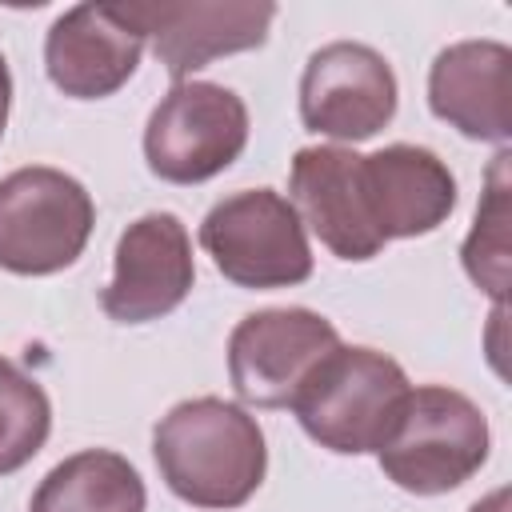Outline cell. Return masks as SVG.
Here are the masks:
<instances>
[{
    "label": "cell",
    "mask_w": 512,
    "mask_h": 512,
    "mask_svg": "<svg viewBox=\"0 0 512 512\" xmlns=\"http://www.w3.org/2000/svg\"><path fill=\"white\" fill-rule=\"evenodd\" d=\"M152 456L168 492L208 512L248 504L268 472L256 416L220 396H196L168 408L152 428Z\"/></svg>",
    "instance_id": "1"
},
{
    "label": "cell",
    "mask_w": 512,
    "mask_h": 512,
    "mask_svg": "<svg viewBox=\"0 0 512 512\" xmlns=\"http://www.w3.org/2000/svg\"><path fill=\"white\" fill-rule=\"evenodd\" d=\"M492 432L476 400L444 384L408 388L376 448L380 472L412 496H444L488 460Z\"/></svg>",
    "instance_id": "2"
},
{
    "label": "cell",
    "mask_w": 512,
    "mask_h": 512,
    "mask_svg": "<svg viewBox=\"0 0 512 512\" xmlns=\"http://www.w3.org/2000/svg\"><path fill=\"white\" fill-rule=\"evenodd\" d=\"M404 368L364 344H336L292 396L300 428L336 456L376 452L408 396Z\"/></svg>",
    "instance_id": "3"
},
{
    "label": "cell",
    "mask_w": 512,
    "mask_h": 512,
    "mask_svg": "<svg viewBox=\"0 0 512 512\" xmlns=\"http://www.w3.org/2000/svg\"><path fill=\"white\" fill-rule=\"evenodd\" d=\"M200 244L236 288L268 292L312 276L308 228L276 188H244L212 204L200 220Z\"/></svg>",
    "instance_id": "4"
},
{
    "label": "cell",
    "mask_w": 512,
    "mask_h": 512,
    "mask_svg": "<svg viewBox=\"0 0 512 512\" xmlns=\"http://www.w3.org/2000/svg\"><path fill=\"white\" fill-rule=\"evenodd\" d=\"M96 204L88 188L48 164L16 168L0 180V268L52 276L72 268L92 236Z\"/></svg>",
    "instance_id": "5"
},
{
    "label": "cell",
    "mask_w": 512,
    "mask_h": 512,
    "mask_svg": "<svg viewBox=\"0 0 512 512\" xmlns=\"http://www.w3.org/2000/svg\"><path fill=\"white\" fill-rule=\"evenodd\" d=\"M248 144V104L212 80H184L144 124V160L168 184H200L224 172Z\"/></svg>",
    "instance_id": "6"
},
{
    "label": "cell",
    "mask_w": 512,
    "mask_h": 512,
    "mask_svg": "<svg viewBox=\"0 0 512 512\" xmlns=\"http://www.w3.org/2000/svg\"><path fill=\"white\" fill-rule=\"evenodd\" d=\"M336 344V324L312 308H260L228 336V380L252 408H288Z\"/></svg>",
    "instance_id": "7"
},
{
    "label": "cell",
    "mask_w": 512,
    "mask_h": 512,
    "mask_svg": "<svg viewBox=\"0 0 512 512\" xmlns=\"http://www.w3.org/2000/svg\"><path fill=\"white\" fill-rule=\"evenodd\" d=\"M396 100L400 88L392 64L360 40H332L316 48L300 76L304 128L344 144L372 140L384 124H392Z\"/></svg>",
    "instance_id": "8"
},
{
    "label": "cell",
    "mask_w": 512,
    "mask_h": 512,
    "mask_svg": "<svg viewBox=\"0 0 512 512\" xmlns=\"http://www.w3.org/2000/svg\"><path fill=\"white\" fill-rule=\"evenodd\" d=\"M192 280V240L180 216L144 212L116 240L112 280L100 292V308L116 324H148L180 308L192 292Z\"/></svg>",
    "instance_id": "9"
},
{
    "label": "cell",
    "mask_w": 512,
    "mask_h": 512,
    "mask_svg": "<svg viewBox=\"0 0 512 512\" xmlns=\"http://www.w3.org/2000/svg\"><path fill=\"white\" fill-rule=\"evenodd\" d=\"M144 40L132 4H76L44 36L48 80L72 100H104L132 80Z\"/></svg>",
    "instance_id": "10"
},
{
    "label": "cell",
    "mask_w": 512,
    "mask_h": 512,
    "mask_svg": "<svg viewBox=\"0 0 512 512\" xmlns=\"http://www.w3.org/2000/svg\"><path fill=\"white\" fill-rule=\"evenodd\" d=\"M144 36L152 40L156 60L164 72L184 84L192 72L208 68L220 56L260 48L268 40V24L276 16V4L260 0H188V4H132Z\"/></svg>",
    "instance_id": "11"
},
{
    "label": "cell",
    "mask_w": 512,
    "mask_h": 512,
    "mask_svg": "<svg viewBox=\"0 0 512 512\" xmlns=\"http://www.w3.org/2000/svg\"><path fill=\"white\" fill-rule=\"evenodd\" d=\"M360 196L380 244L428 236L456 208V176L420 144H388L360 156Z\"/></svg>",
    "instance_id": "12"
},
{
    "label": "cell",
    "mask_w": 512,
    "mask_h": 512,
    "mask_svg": "<svg viewBox=\"0 0 512 512\" xmlns=\"http://www.w3.org/2000/svg\"><path fill=\"white\" fill-rule=\"evenodd\" d=\"M428 108L468 140H512V48L500 40H460L428 68Z\"/></svg>",
    "instance_id": "13"
},
{
    "label": "cell",
    "mask_w": 512,
    "mask_h": 512,
    "mask_svg": "<svg viewBox=\"0 0 512 512\" xmlns=\"http://www.w3.org/2000/svg\"><path fill=\"white\" fill-rule=\"evenodd\" d=\"M288 200L304 228L340 260H372L384 244L368 224L360 196V152L344 144H312L292 156Z\"/></svg>",
    "instance_id": "14"
},
{
    "label": "cell",
    "mask_w": 512,
    "mask_h": 512,
    "mask_svg": "<svg viewBox=\"0 0 512 512\" xmlns=\"http://www.w3.org/2000/svg\"><path fill=\"white\" fill-rule=\"evenodd\" d=\"M148 492L128 456L84 448L60 460L32 492L28 512H144Z\"/></svg>",
    "instance_id": "15"
},
{
    "label": "cell",
    "mask_w": 512,
    "mask_h": 512,
    "mask_svg": "<svg viewBox=\"0 0 512 512\" xmlns=\"http://www.w3.org/2000/svg\"><path fill=\"white\" fill-rule=\"evenodd\" d=\"M508 148L496 152L492 168H488V184H484V196L476 204V220H472V232L464 236V248H460V260H464V272L468 280L488 292L496 300V308H504L508 300V228H512V180H508Z\"/></svg>",
    "instance_id": "16"
},
{
    "label": "cell",
    "mask_w": 512,
    "mask_h": 512,
    "mask_svg": "<svg viewBox=\"0 0 512 512\" xmlns=\"http://www.w3.org/2000/svg\"><path fill=\"white\" fill-rule=\"evenodd\" d=\"M52 432L48 392L0 356V476L20 472Z\"/></svg>",
    "instance_id": "17"
},
{
    "label": "cell",
    "mask_w": 512,
    "mask_h": 512,
    "mask_svg": "<svg viewBox=\"0 0 512 512\" xmlns=\"http://www.w3.org/2000/svg\"><path fill=\"white\" fill-rule=\"evenodd\" d=\"M8 108H12V72H8V60L0 52V136H4V124H8Z\"/></svg>",
    "instance_id": "18"
},
{
    "label": "cell",
    "mask_w": 512,
    "mask_h": 512,
    "mask_svg": "<svg viewBox=\"0 0 512 512\" xmlns=\"http://www.w3.org/2000/svg\"><path fill=\"white\" fill-rule=\"evenodd\" d=\"M468 512H508V488H496L492 496H484V500H476Z\"/></svg>",
    "instance_id": "19"
}]
</instances>
